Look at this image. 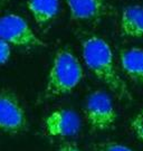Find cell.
<instances>
[{
  "label": "cell",
  "instance_id": "52a82bcc",
  "mask_svg": "<svg viewBox=\"0 0 143 151\" xmlns=\"http://www.w3.org/2000/svg\"><path fill=\"white\" fill-rule=\"evenodd\" d=\"M70 17L80 22H96L107 12V0H66Z\"/></svg>",
  "mask_w": 143,
  "mask_h": 151
},
{
  "label": "cell",
  "instance_id": "9a60e30c",
  "mask_svg": "<svg viewBox=\"0 0 143 151\" xmlns=\"http://www.w3.org/2000/svg\"><path fill=\"white\" fill-rule=\"evenodd\" d=\"M10 0H0V6H5L6 4H8Z\"/></svg>",
  "mask_w": 143,
  "mask_h": 151
},
{
  "label": "cell",
  "instance_id": "9c48e42d",
  "mask_svg": "<svg viewBox=\"0 0 143 151\" xmlns=\"http://www.w3.org/2000/svg\"><path fill=\"white\" fill-rule=\"evenodd\" d=\"M120 62L124 73L131 80L143 83V48L123 49L120 53Z\"/></svg>",
  "mask_w": 143,
  "mask_h": 151
},
{
  "label": "cell",
  "instance_id": "277c9868",
  "mask_svg": "<svg viewBox=\"0 0 143 151\" xmlns=\"http://www.w3.org/2000/svg\"><path fill=\"white\" fill-rule=\"evenodd\" d=\"M85 116L93 130L111 129L117 119V113L111 96L104 91H94L86 99Z\"/></svg>",
  "mask_w": 143,
  "mask_h": 151
},
{
  "label": "cell",
  "instance_id": "4fadbf2b",
  "mask_svg": "<svg viewBox=\"0 0 143 151\" xmlns=\"http://www.w3.org/2000/svg\"><path fill=\"white\" fill-rule=\"evenodd\" d=\"M10 54H11L10 44L5 42L4 39H0V65L6 64L9 60Z\"/></svg>",
  "mask_w": 143,
  "mask_h": 151
},
{
  "label": "cell",
  "instance_id": "5b68a950",
  "mask_svg": "<svg viewBox=\"0 0 143 151\" xmlns=\"http://www.w3.org/2000/svg\"><path fill=\"white\" fill-rule=\"evenodd\" d=\"M26 127V112L20 100L10 90H2L0 92V130L9 134H17Z\"/></svg>",
  "mask_w": 143,
  "mask_h": 151
},
{
  "label": "cell",
  "instance_id": "6da1fadb",
  "mask_svg": "<svg viewBox=\"0 0 143 151\" xmlns=\"http://www.w3.org/2000/svg\"><path fill=\"white\" fill-rule=\"evenodd\" d=\"M82 54L85 64L91 72L106 84L120 100H132L126 83L117 73L113 52L107 42L96 35H91L82 43Z\"/></svg>",
  "mask_w": 143,
  "mask_h": 151
},
{
  "label": "cell",
  "instance_id": "7a4b0ae2",
  "mask_svg": "<svg viewBox=\"0 0 143 151\" xmlns=\"http://www.w3.org/2000/svg\"><path fill=\"white\" fill-rule=\"evenodd\" d=\"M84 77L78 58L67 47L59 48L54 57L46 85V96H60L72 92Z\"/></svg>",
  "mask_w": 143,
  "mask_h": 151
},
{
  "label": "cell",
  "instance_id": "8992f818",
  "mask_svg": "<svg viewBox=\"0 0 143 151\" xmlns=\"http://www.w3.org/2000/svg\"><path fill=\"white\" fill-rule=\"evenodd\" d=\"M45 131L49 137L70 138L80 131L82 121L80 115L70 109L55 110L45 120Z\"/></svg>",
  "mask_w": 143,
  "mask_h": 151
},
{
  "label": "cell",
  "instance_id": "7c38bea8",
  "mask_svg": "<svg viewBox=\"0 0 143 151\" xmlns=\"http://www.w3.org/2000/svg\"><path fill=\"white\" fill-rule=\"evenodd\" d=\"M95 151H134L131 148L121 145L115 141H106L97 145L95 148Z\"/></svg>",
  "mask_w": 143,
  "mask_h": 151
},
{
  "label": "cell",
  "instance_id": "30bf717a",
  "mask_svg": "<svg viewBox=\"0 0 143 151\" xmlns=\"http://www.w3.org/2000/svg\"><path fill=\"white\" fill-rule=\"evenodd\" d=\"M27 7L38 25L45 26L57 16L59 0H28Z\"/></svg>",
  "mask_w": 143,
  "mask_h": 151
},
{
  "label": "cell",
  "instance_id": "ba28073f",
  "mask_svg": "<svg viewBox=\"0 0 143 151\" xmlns=\"http://www.w3.org/2000/svg\"><path fill=\"white\" fill-rule=\"evenodd\" d=\"M120 28L123 36L143 37V7L139 5L125 7L121 15Z\"/></svg>",
  "mask_w": 143,
  "mask_h": 151
},
{
  "label": "cell",
  "instance_id": "5bb4252c",
  "mask_svg": "<svg viewBox=\"0 0 143 151\" xmlns=\"http://www.w3.org/2000/svg\"><path fill=\"white\" fill-rule=\"evenodd\" d=\"M59 151H82L74 143H64L63 146L59 148Z\"/></svg>",
  "mask_w": 143,
  "mask_h": 151
},
{
  "label": "cell",
  "instance_id": "3957f363",
  "mask_svg": "<svg viewBox=\"0 0 143 151\" xmlns=\"http://www.w3.org/2000/svg\"><path fill=\"white\" fill-rule=\"evenodd\" d=\"M0 39L24 48L42 47L46 45L37 37L28 22L22 17L15 14L0 17Z\"/></svg>",
  "mask_w": 143,
  "mask_h": 151
},
{
  "label": "cell",
  "instance_id": "8fae6325",
  "mask_svg": "<svg viewBox=\"0 0 143 151\" xmlns=\"http://www.w3.org/2000/svg\"><path fill=\"white\" fill-rule=\"evenodd\" d=\"M130 127L133 133L137 135V138L143 141V109H141L132 118L130 122Z\"/></svg>",
  "mask_w": 143,
  "mask_h": 151
}]
</instances>
